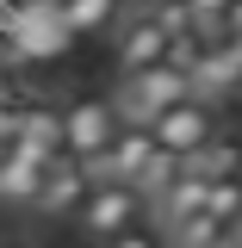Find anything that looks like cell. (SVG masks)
<instances>
[{
    "label": "cell",
    "instance_id": "obj_1",
    "mask_svg": "<svg viewBox=\"0 0 242 248\" xmlns=\"http://www.w3.org/2000/svg\"><path fill=\"white\" fill-rule=\"evenodd\" d=\"M143 223H155V205H149V192H143V186H124V180L93 186L87 205H81V217H75V230H81L93 248L118 242V236L143 230Z\"/></svg>",
    "mask_w": 242,
    "mask_h": 248
},
{
    "label": "cell",
    "instance_id": "obj_2",
    "mask_svg": "<svg viewBox=\"0 0 242 248\" xmlns=\"http://www.w3.org/2000/svg\"><path fill=\"white\" fill-rule=\"evenodd\" d=\"M118 106H112V93H75V99H62V137H68V161H99V155L118 143Z\"/></svg>",
    "mask_w": 242,
    "mask_h": 248
},
{
    "label": "cell",
    "instance_id": "obj_3",
    "mask_svg": "<svg viewBox=\"0 0 242 248\" xmlns=\"http://www.w3.org/2000/svg\"><path fill=\"white\" fill-rule=\"evenodd\" d=\"M168 50H174V31L149 13V0L124 6V19L112 25V56H118V75H143V68H168Z\"/></svg>",
    "mask_w": 242,
    "mask_h": 248
},
{
    "label": "cell",
    "instance_id": "obj_4",
    "mask_svg": "<svg viewBox=\"0 0 242 248\" xmlns=\"http://www.w3.org/2000/svg\"><path fill=\"white\" fill-rule=\"evenodd\" d=\"M193 99V81H186L180 68H143V75H124L118 93H112V106H118L124 124H137V130H149L168 106H180Z\"/></svg>",
    "mask_w": 242,
    "mask_h": 248
},
{
    "label": "cell",
    "instance_id": "obj_5",
    "mask_svg": "<svg viewBox=\"0 0 242 248\" xmlns=\"http://www.w3.org/2000/svg\"><path fill=\"white\" fill-rule=\"evenodd\" d=\"M217 130H224V118H217L211 99H199V93H193V99H180V106H168V112L149 124L155 149H161V155H180V161H186V155H199Z\"/></svg>",
    "mask_w": 242,
    "mask_h": 248
},
{
    "label": "cell",
    "instance_id": "obj_6",
    "mask_svg": "<svg viewBox=\"0 0 242 248\" xmlns=\"http://www.w3.org/2000/svg\"><path fill=\"white\" fill-rule=\"evenodd\" d=\"M87 192H93V180L81 174V161H50V174H44V192H37V205L31 211L37 217H50V223H75L81 217V205H87Z\"/></svg>",
    "mask_w": 242,
    "mask_h": 248
},
{
    "label": "cell",
    "instance_id": "obj_7",
    "mask_svg": "<svg viewBox=\"0 0 242 248\" xmlns=\"http://www.w3.org/2000/svg\"><path fill=\"white\" fill-rule=\"evenodd\" d=\"M13 149L31 155V161H62V155H68L62 106H56V99H31V106H19V143H13Z\"/></svg>",
    "mask_w": 242,
    "mask_h": 248
},
{
    "label": "cell",
    "instance_id": "obj_8",
    "mask_svg": "<svg viewBox=\"0 0 242 248\" xmlns=\"http://www.w3.org/2000/svg\"><path fill=\"white\" fill-rule=\"evenodd\" d=\"M236 87H242L236 44H230V37H205V56H199V68H193V93H199V99H211V106H224Z\"/></svg>",
    "mask_w": 242,
    "mask_h": 248
},
{
    "label": "cell",
    "instance_id": "obj_9",
    "mask_svg": "<svg viewBox=\"0 0 242 248\" xmlns=\"http://www.w3.org/2000/svg\"><path fill=\"white\" fill-rule=\"evenodd\" d=\"M205 192H211V180H205V174H193V168L180 161V168H174V180L149 199V205H155V223H161V230H174V223H186V217H199V211H205Z\"/></svg>",
    "mask_w": 242,
    "mask_h": 248
},
{
    "label": "cell",
    "instance_id": "obj_10",
    "mask_svg": "<svg viewBox=\"0 0 242 248\" xmlns=\"http://www.w3.org/2000/svg\"><path fill=\"white\" fill-rule=\"evenodd\" d=\"M44 174H50V161H31V155L6 149V155H0V205L31 211V205H37V192H44Z\"/></svg>",
    "mask_w": 242,
    "mask_h": 248
},
{
    "label": "cell",
    "instance_id": "obj_11",
    "mask_svg": "<svg viewBox=\"0 0 242 248\" xmlns=\"http://www.w3.org/2000/svg\"><path fill=\"white\" fill-rule=\"evenodd\" d=\"M56 19L75 37H112V25L124 19V0H56Z\"/></svg>",
    "mask_w": 242,
    "mask_h": 248
},
{
    "label": "cell",
    "instance_id": "obj_12",
    "mask_svg": "<svg viewBox=\"0 0 242 248\" xmlns=\"http://www.w3.org/2000/svg\"><path fill=\"white\" fill-rule=\"evenodd\" d=\"M186 168L205 174V180H230V174H242V130H217L199 155H186Z\"/></svg>",
    "mask_w": 242,
    "mask_h": 248
},
{
    "label": "cell",
    "instance_id": "obj_13",
    "mask_svg": "<svg viewBox=\"0 0 242 248\" xmlns=\"http://www.w3.org/2000/svg\"><path fill=\"white\" fill-rule=\"evenodd\" d=\"M168 248H230V230L217 223V217H186V223H174L168 230Z\"/></svg>",
    "mask_w": 242,
    "mask_h": 248
},
{
    "label": "cell",
    "instance_id": "obj_14",
    "mask_svg": "<svg viewBox=\"0 0 242 248\" xmlns=\"http://www.w3.org/2000/svg\"><path fill=\"white\" fill-rule=\"evenodd\" d=\"M205 217H217L224 230H236V223H242V174L211 180V192H205Z\"/></svg>",
    "mask_w": 242,
    "mask_h": 248
},
{
    "label": "cell",
    "instance_id": "obj_15",
    "mask_svg": "<svg viewBox=\"0 0 242 248\" xmlns=\"http://www.w3.org/2000/svg\"><path fill=\"white\" fill-rule=\"evenodd\" d=\"M106 248H168V230L161 223H143V230H130V236H118V242H106Z\"/></svg>",
    "mask_w": 242,
    "mask_h": 248
},
{
    "label": "cell",
    "instance_id": "obj_16",
    "mask_svg": "<svg viewBox=\"0 0 242 248\" xmlns=\"http://www.w3.org/2000/svg\"><path fill=\"white\" fill-rule=\"evenodd\" d=\"M19 143V99H0V155Z\"/></svg>",
    "mask_w": 242,
    "mask_h": 248
},
{
    "label": "cell",
    "instance_id": "obj_17",
    "mask_svg": "<svg viewBox=\"0 0 242 248\" xmlns=\"http://www.w3.org/2000/svg\"><path fill=\"white\" fill-rule=\"evenodd\" d=\"M224 37H242V0H230V13H224Z\"/></svg>",
    "mask_w": 242,
    "mask_h": 248
},
{
    "label": "cell",
    "instance_id": "obj_18",
    "mask_svg": "<svg viewBox=\"0 0 242 248\" xmlns=\"http://www.w3.org/2000/svg\"><path fill=\"white\" fill-rule=\"evenodd\" d=\"M0 248H31V242H25V236H0Z\"/></svg>",
    "mask_w": 242,
    "mask_h": 248
},
{
    "label": "cell",
    "instance_id": "obj_19",
    "mask_svg": "<svg viewBox=\"0 0 242 248\" xmlns=\"http://www.w3.org/2000/svg\"><path fill=\"white\" fill-rule=\"evenodd\" d=\"M230 248H242V223H236V230H230Z\"/></svg>",
    "mask_w": 242,
    "mask_h": 248
}]
</instances>
